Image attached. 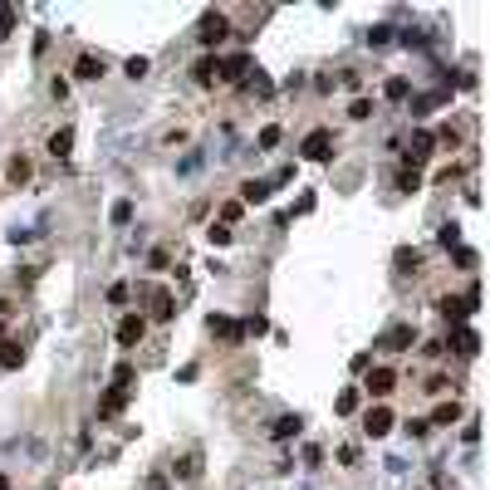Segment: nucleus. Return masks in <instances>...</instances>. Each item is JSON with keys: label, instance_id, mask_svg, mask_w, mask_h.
<instances>
[{"label": "nucleus", "instance_id": "nucleus-1", "mask_svg": "<svg viewBox=\"0 0 490 490\" xmlns=\"http://www.w3.org/2000/svg\"><path fill=\"white\" fill-rule=\"evenodd\" d=\"M226 35H231V15L206 10V15H201V25H196V39L206 44V54H216V44H226Z\"/></svg>", "mask_w": 490, "mask_h": 490}, {"label": "nucleus", "instance_id": "nucleus-2", "mask_svg": "<svg viewBox=\"0 0 490 490\" xmlns=\"http://www.w3.org/2000/svg\"><path fill=\"white\" fill-rule=\"evenodd\" d=\"M299 152H304L309 162H333V133H329V128H314V133L299 142Z\"/></svg>", "mask_w": 490, "mask_h": 490}, {"label": "nucleus", "instance_id": "nucleus-3", "mask_svg": "<svg viewBox=\"0 0 490 490\" xmlns=\"http://www.w3.org/2000/svg\"><path fill=\"white\" fill-rule=\"evenodd\" d=\"M441 348H446V353L456 348V353L476 358V353H481V333H476V329H466V324H451V333L441 338Z\"/></svg>", "mask_w": 490, "mask_h": 490}, {"label": "nucleus", "instance_id": "nucleus-4", "mask_svg": "<svg viewBox=\"0 0 490 490\" xmlns=\"http://www.w3.org/2000/svg\"><path fill=\"white\" fill-rule=\"evenodd\" d=\"M412 343H417V329H412V324H392L388 333H378L373 348H383V353H407Z\"/></svg>", "mask_w": 490, "mask_h": 490}, {"label": "nucleus", "instance_id": "nucleus-5", "mask_svg": "<svg viewBox=\"0 0 490 490\" xmlns=\"http://www.w3.org/2000/svg\"><path fill=\"white\" fill-rule=\"evenodd\" d=\"M137 299H142V304H152V314H157L162 324H167V319H177V299H172L167 290H157V285H137Z\"/></svg>", "mask_w": 490, "mask_h": 490}, {"label": "nucleus", "instance_id": "nucleus-6", "mask_svg": "<svg viewBox=\"0 0 490 490\" xmlns=\"http://www.w3.org/2000/svg\"><path fill=\"white\" fill-rule=\"evenodd\" d=\"M142 333H147V319H142V314H123L113 338H118V348H137V343H142Z\"/></svg>", "mask_w": 490, "mask_h": 490}, {"label": "nucleus", "instance_id": "nucleus-7", "mask_svg": "<svg viewBox=\"0 0 490 490\" xmlns=\"http://www.w3.org/2000/svg\"><path fill=\"white\" fill-rule=\"evenodd\" d=\"M392 388H397V373H392V368H368V378H363V392H368V397H388Z\"/></svg>", "mask_w": 490, "mask_h": 490}, {"label": "nucleus", "instance_id": "nucleus-8", "mask_svg": "<svg viewBox=\"0 0 490 490\" xmlns=\"http://www.w3.org/2000/svg\"><path fill=\"white\" fill-rule=\"evenodd\" d=\"M192 79L201 84V89H211V84H221V54H201L192 69Z\"/></svg>", "mask_w": 490, "mask_h": 490}, {"label": "nucleus", "instance_id": "nucleus-9", "mask_svg": "<svg viewBox=\"0 0 490 490\" xmlns=\"http://www.w3.org/2000/svg\"><path fill=\"white\" fill-rule=\"evenodd\" d=\"M392 422H397V417H392V407H368V417H363V431H368V436H388Z\"/></svg>", "mask_w": 490, "mask_h": 490}, {"label": "nucleus", "instance_id": "nucleus-10", "mask_svg": "<svg viewBox=\"0 0 490 490\" xmlns=\"http://www.w3.org/2000/svg\"><path fill=\"white\" fill-rule=\"evenodd\" d=\"M436 314H441L446 324H466V319H471L466 299H456V294H441V299H436Z\"/></svg>", "mask_w": 490, "mask_h": 490}, {"label": "nucleus", "instance_id": "nucleus-11", "mask_svg": "<svg viewBox=\"0 0 490 490\" xmlns=\"http://www.w3.org/2000/svg\"><path fill=\"white\" fill-rule=\"evenodd\" d=\"M128 397H133V388H118V383H113V388L103 392V402H98V417H118V412L128 407Z\"/></svg>", "mask_w": 490, "mask_h": 490}, {"label": "nucleus", "instance_id": "nucleus-12", "mask_svg": "<svg viewBox=\"0 0 490 490\" xmlns=\"http://www.w3.org/2000/svg\"><path fill=\"white\" fill-rule=\"evenodd\" d=\"M304 431V417L299 412H285V417H275V427H270V441H290Z\"/></svg>", "mask_w": 490, "mask_h": 490}, {"label": "nucleus", "instance_id": "nucleus-13", "mask_svg": "<svg viewBox=\"0 0 490 490\" xmlns=\"http://www.w3.org/2000/svg\"><path fill=\"white\" fill-rule=\"evenodd\" d=\"M270 182L265 177H250V182H240V206H260V201H270Z\"/></svg>", "mask_w": 490, "mask_h": 490}, {"label": "nucleus", "instance_id": "nucleus-14", "mask_svg": "<svg viewBox=\"0 0 490 490\" xmlns=\"http://www.w3.org/2000/svg\"><path fill=\"white\" fill-rule=\"evenodd\" d=\"M431 133H412V142H407V167H422L427 157H431Z\"/></svg>", "mask_w": 490, "mask_h": 490}, {"label": "nucleus", "instance_id": "nucleus-15", "mask_svg": "<svg viewBox=\"0 0 490 490\" xmlns=\"http://www.w3.org/2000/svg\"><path fill=\"white\" fill-rule=\"evenodd\" d=\"M206 329H211L216 338H226V343H240V324H235L231 314H211V319H206Z\"/></svg>", "mask_w": 490, "mask_h": 490}, {"label": "nucleus", "instance_id": "nucleus-16", "mask_svg": "<svg viewBox=\"0 0 490 490\" xmlns=\"http://www.w3.org/2000/svg\"><path fill=\"white\" fill-rule=\"evenodd\" d=\"M44 152H49V157H59V162H64V157H69V152H74V128H69V123H64V128H59V133H49V147H44Z\"/></svg>", "mask_w": 490, "mask_h": 490}, {"label": "nucleus", "instance_id": "nucleus-17", "mask_svg": "<svg viewBox=\"0 0 490 490\" xmlns=\"http://www.w3.org/2000/svg\"><path fill=\"white\" fill-rule=\"evenodd\" d=\"M74 79L98 84V79H103V59H94V54H79V59H74Z\"/></svg>", "mask_w": 490, "mask_h": 490}, {"label": "nucleus", "instance_id": "nucleus-18", "mask_svg": "<svg viewBox=\"0 0 490 490\" xmlns=\"http://www.w3.org/2000/svg\"><path fill=\"white\" fill-rule=\"evenodd\" d=\"M172 476H177V481H196V476H201V456H196V451H187V456L172 466Z\"/></svg>", "mask_w": 490, "mask_h": 490}, {"label": "nucleus", "instance_id": "nucleus-19", "mask_svg": "<svg viewBox=\"0 0 490 490\" xmlns=\"http://www.w3.org/2000/svg\"><path fill=\"white\" fill-rule=\"evenodd\" d=\"M446 89H441V94H417L412 98V118H427V113H431V108H436V103H446Z\"/></svg>", "mask_w": 490, "mask_h": 490}, {"label": "nucleus", "instance_id": "nucleus-20", "mask_svg": "<svg viewBox=\"0 0 490 490\" xmlns=\"http://www.w3.org/2000/svg\"><path fill=\"white\" fill-rule=\"evenodd\" d=\"M5 177H10V187H25V182H30V157H10Z\"/></svg>", "mask_w": 490, "mask_h": 490}, {"label": "nucleus", "instance_id": "nucleus-21", "mask_svg": "<svg viewBox=\"0 0 490 490\" xmlns=\"http://www.w3.org/2000/svg\"><path fill=\"white\" fill-rule=\"evenodd\" d=\"M456 417H461V407H456V402H441V407H436V412L427 417V427H451Z\"/></svg>", "mask_w": 490, "mask_h": 490}, {"label": "nucleus", "instance_id": "nucleus-22", "mask_svg": "<svg viewBox=\"0 0 490 490\" xmlns=\"http://www.w3.org/2000/svg\"><path fill=\"white\" fill-rule=\"evenodd\" d=\"M20 363H25V348L10 343V338H0V368H20Z\"/></svg>", "mask_w": 490, "mask_h": 490}, {"label": "nucleus", "instance_id": "nucleus-23", "mask_svg": "<svg viewBox=\"0 0 490 490\" xmlns=\"http://www.w3.org/2000/svg\"><path fill=\"white\" fill-rule=\"evenodd\" d=\"M417 265H422V250H412V245H402V250H397V270H402V275H412Z\"/></svg>", "mask_w": 490, "mask_h": 490}, {"label": "nucleus", "instance_id": "nucleus-24", "mask_svg": "<svg viewBox=\"0 0 490 490\" xmlns=\"http://www.w3.org/2000/svg\"><path fill=\"white\" fill-rule=\"evenodd\" d=\"M436 240H441L446 250H456V245H461V226H456V221H446V226L436 231Z\"/></svg>", "mask_w": 490, "mask_h": 490}, {"label": "nucleus", "instance_id": "nucleus-25", "mask_svg": "<svg viewBox=\"0 0 490 490\" xmlns=\"http://www.w3.org/2000/svg\"><path fill=\"white\" fill-rule=\"evenodd\" d=\"M113 383H118V388H133V383H137V368H133V363L123 358V363L113 368Z\"/></svg>", "mask_w": 490, "mask_h": 490}, {"label": "nucleus", "instance_id": "nucleus-26", "mask_svg": "<svg viewBox=\"0 0 490 490\" xmlns=\"http://www.w3.org/2000/svg\"><path fill=\"white\" fill-rule=\"evenodd\" d=\"M383 94H388L392 103H402V98H412V84H407V79H388V84H383Z\"/></svg>", "mask_w": 490, "mask_h": 490}, {"label": "nucleus", "instance_id": "nucleus-27", "mask_svg": "<svg viewBox=\"0 0 490 490\" xmlns=\"http://www.w3.org/2000/svg\"><path fill=\"white\" fill-rule=\"evenodd\" d=\"M353 407H358V388H343V392H338V402H333V412H338V417H348Z\"/></svg>", "mask_w": 490, "mask_h": 490}, {"label": "nucleus", "instance_id": "nucleus-28", "mask_svg": "<svg viewBox=\"0 0 490 490\" xmlns=\"http://www.w3.org/2000/svg\"><path fill=\"white\" fill-rule=\"evenodd\" d=\"M397 187H402V192H417V187H422V172H417V167H402V172H397Z\"/></svg>", "mask_w": 490, "mask_h": 490}, {"label": "nucleus", "instance_id": "nucleus-29", "mask_svg": "<svg viewBox=\"0 0 490 490\" xmlns=\"http://www.w3.org/2000/svg\"><path fill=\"white\" fill-rule=\"evenodd\" d=\"M108 221H113V226H128V221H133V201H113Z\"/></svg>", "mask_w": 490, "mask_h": 490}, {"label": "nucleus", "instance_id": "nucleus-30", "mask_svg": "<svg viewBox=\"0 0 490 490\" xmlns=\"http://www.w3.org/2000/svg\"><path fill=\"white\" fill-rule=\"evenodd\" d=\"M147 69H152V64H147V59H142V54H133V59H128V64H123V74H128V79H142V74H147Z\"/></svg>", "mask_w": 490, "mask_h": 490}, {"label": "nucleus", "instance_id": "nucleus-31", "mask_svg": "<svg viewBox=\"0 0 490 490\" xmlns=\"http://www.w3.org/2000/svg\"><path fill=\"white\" fill-rule=\"evenodd\" d=\"M348 118H353V123H368V118H373V103H368V98H353Z\"/></svg>", "mask_w": 490, "mask_h": 490}, {"label": "nucleus", "instance_id": "nucleus-32", "mask_svg": "<svg viewBox=\"0 0 490 490\" xmlns=\"http://www.w3.org/2000/svg\"><path fill=\"white\" fill-rule=\"evenodd\" d=\"M206 240H211V245H231V226H216V221H211V226H206Z\"/></svg>", "mask_w": 490, "mask_h": 490}, {"label": "nucleus", "instance_id": "nucleus-33", "mask_svg": "<svg viewBox=\"0 0 490 490\" xmlns=\"http://www.w3.org/2000/svg\"><path fill=\"white\" fill-rule=\"evenodd\" d=\"M407 436H412V441H422V436H431V427H427V417H407Z\"/></svg>", "mask_w": 490, "mask_h": 490}, {"label": "nucleus", "instance_id": "nucleus-34", "mask_svg": "<svg viewBox=\"0 0 490 490\" xmlns=\"http://www.w3.org/2000/svg\"><path fill=\"white\" fill-rule=\"evenodd\" d=\"M10 35H15V10L0 0V39H10Z\"/></svg>", "mask_w": 490, "mask_h": 490}, {"label": "nucleus", "instance_id": "nucleus-35", "mask_svg": "<svg viewBox=\"0 0 490 490\" xmlns=\"http://www.w3.org/2000/svg\"><path fill=\"white\" fill-rule=\"evenodd\" d=\"M363 39H368L373 49H383V44H388V39H392V30H388V25H373V30H368Z\"/></svg>", "mask_w": 490, "mask_h": 490}, {"label": "nucleus", "instance_id": "nucleus-36", "mask_svg": "<svg viewBox=\"0 0 490 490\" xmlns=\"http://www.w3.org/2000/svg\"><path fill=\"white\" fill-rule=\"evenodd\" d=\"M280 137H285V133H280L275 123H270V128H260V147H265V152H270V147H280Z\"/></svg>", "mask_w": 490, "mask_h": 490}, {"label": "nucleus", "instance_id": "nucleus-37", "mask_svg": "<svg viewBox=\"0 0 490 490\" xmlns=\"http://www.w3.org/2000/svg\"><path fill=\"white\" fill-rule=\"evenodd\" d=\"M431 142H441V147H461V133H456V128H451V123H446V128H441V133H436V137H431Z\"/></svg>", "mask_w": 490, "mask_h": 490}, {"label": "nucleus", "instance_id": "nucleus-38", "mask_svg": "<svg viewBox=\"0 0 490 490\" xmlns=\"http://www.w3.org/2000/svg\"><path fill=\"white\" fill-rule=\"evenodd\" d=\"M240 211H245L240 201H226V206H221V226H231V221H240Z\"/></svg>", "mask_w": 490, "mask_h": 490}, {"label": "nucleus", "instance_id": "nucleus-39", "mask_svg": "<svg viewBox=\"0 0 490 490\" xmlns=\"http://www.w3.org/2000/svg\"><path fill=\"white\" fill-rule=\"evenodd\" d=\"M456 265H461V270H476V250H466V245H456Z\"/></svg>", "mask_w": 490, "mask_h": 490}, {"label": "nucleus", "instance_id": "nucleus-40", "mask_svg": "<svg viewBox=\"0 0 490 490\" xmlns=\"http://www.w3.org/2000/svg\"><path fill=\"white\" fill-rule=\"evenodd\" d=\"M128 299H133L128 285H113V290H108V304H128Z\"/></svg>", "mask_w": 490, "mask_h": 490}, {"label": "nucleus", "instance_id": "nucleus-41", "mask_svg": "<svg viewBox=\"0 0 490 490\" xmlns=\"http://www.w3.org/2000/svg\"><path fill=\"white\" fill-rule=\"evenodd\" d=\"M147 265H152V270H167V265H172V255H167V250H152V255H147Z\"/></svg>", "mask_w": 490, "mask_h": 490}, {"label": "nucleus", "instance_id": "nucleus-42", "mask_svg": "<svg viewBox=\"0 0 490 490\" xmlns=\"http://www.w3.org/2000/svg\"><path fill=\"white\" fill-rule=\"evenodd\" d=\"M309 211H314V196H299V201H294V211H290V216H309ZM290 216H285V221H290Z\"/></svg>", "mask_w": 490, "mask_h": 490}, {"label": "nucleus", "instance_id": "nucleus-43", "mask_svg": "<svg viewBox=\"0 0 490 490\" xmlns=\"http://www.w3.org/2000/svg\"><path fill=\"white\" fill-rule=\"evenodd\" d=\"M373 368V353H353V373H368Z\"/></svg>", "mask_w": 490, "mask_h": 490}, {"label": "nucleus", "instance_id": "nucleus-44", "mask_svg": "<svg viewBox=\"0 0 490 490\" xmlns=\"http://www.w3.org/2000/svg\"><path fill=\"white\" fill-rule=\"evenodd\" d=\"M446 388H451V378H431V383H427L422 392H431V397H436V392H446Z\"/></svg>", "mask_w": 490, "mask_h": 490}, {"label": "nucleus", "instance_id": "nucleus-45", "mask_svg": "<svg viewBox=\"0 0 490 490\" xmlns=\"http://www.w3.org/2000/svg\"><path fill=\"white\" fill-rule=\"evenodd\" d=\"M10 314H15V304H10V299H0V324H5Z\"/></svg>", "mask_w": 490, "mask_h": 490}, {"label": "nucleus", "instance_id": "nucleus-46", "mask_svg": "<svg viewBox=\"0 0 490 490\" xmlns=\"http://www.w3.org/2000/svg\"><path fill=\"white\" fill-rule=\"evenodd\" d=\"M0 490H10V476H0Z\"/></svg>", "mask_w": 490, "mask_h": 490}, {"label": "nucleus", "instance_id": "nucleus-47", "mask_svg": "<svg viewBox=\"0 0 490 490\" xmlns=\"http://www.w3.org/2000/svg\"><path fill=\"white\" fill-rule=\"evenodd\" d=\"M0 333H5V324H0Z\"/></svg>", "mask_w": 490, "mask_h": 490}]
</instances>
